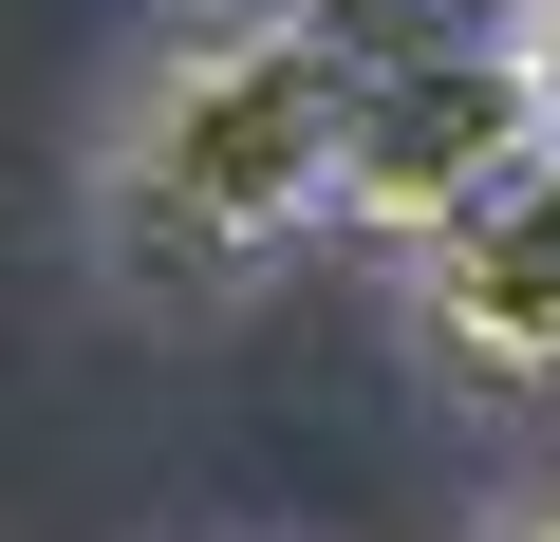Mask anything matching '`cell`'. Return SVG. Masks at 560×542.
I'll return each mask as SVG.
<instances>
[{
    "label": "cell",
    "mask_w": 560,
    "mask_h": 542,
    "mask_svg": "<svg viewBox=\"0 0 560 542\" xmlns=\"http://www.w3.org/2000/svg\"><path fill=\"white\" fill-rule=\"evenodd\" d=\"M355 38H318L300 0H206V20H168L113 113H94V169H75V224L113 262V300L187 319V300H243L280 281L337 187H355Z\"/></svg>",
    "instance_id": "1"
},
{
    "label": "cell",
    "mask_w": 560,
    "mask_h": 542,
    "mask_svg": "<svg viewBox=\"0 0 560 542\" xmlns=\"http://www.w3.org/2000/svg\"><path fill=\"white\" fill-rule=\"evenodd\" d=\"M541 150H560V131H541L523 38H411V57L355 76V187H337V243H374L393 281H411V262H430L448 224H486Z\"/></svg>",
    "instance_id": "2"
},
{
    "label": "cell",
    "mask_w": 560,
    "mask_h": 542,
    "mask_svg": "<svg viewBox=\"0 0 560 542\" xmlns=\"http://www.w3.org/2000/svg\"><path fill=\"white\" fill-rule=\"evenodd\" d=\"M411 319H430V356H448L467 393H560V150H541L486 224H448V243L411 262Z\"/></svg>",
    "instance_id": "3"
},
{
    "label": "cell",
    "mask_w": 560,
    "mask_h": 542,
    "mask_svg": "<svg viewBox=\"0 0 560 542\" xmlns=\"http://www.w3.org/2000/svg\"><path fill=\"white\" fill-rule=\"evenodd\" d=\"M300 20L355 57H411V38H523V0H300Z\"/></svg>",
    "instance_id": "4"
},
{
    "label": "cell",
    "mask_w": 560,
    "mask_h": 542,
    "mask_svg": "<svg viewBox=\"0 0 560 542\" xmlns=\"http://www.w3.org/2000/svg\"><path fill=\"white\" fill-rule=\"evenodd\" d=\"M523 76H541V131H560V0H523Z\"/></svg>",
    "instance_id": "5"
},
{
    "label": "cell",
    "mask_w": 560,
    "mask_h": 542,
    "mask_svg": "<svg viewBox=\"0 0 560 542\" xmlns=\"http://www.w3.org/2000/svg\"><path fill=\"white\" fill-rule=\"evenodd\" d=\"M467 542H560V486H523V505H486Z\"/></svg>",
    "instance_id": "6"
}]
</instances>
